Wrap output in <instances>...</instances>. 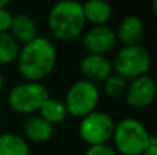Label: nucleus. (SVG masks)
Instances as JSON below:
<instances>
[{
    "label": "nucleus",
    "instance_id": "1",
    "mask_svg": "<svg viewBox=\"0 0 157 155\" xmlns=\"http://www.w3.org/2000/svg\"><path fill=\"white\" fill-rule=\"evenodd\" d=\"M58 52L55 45L46 37L37 36L19 48L17 66L25 81L41 82L57 66Z\"/></svg>",
    "mask_w": 157,
    "mask_h": 155
},
{
    "label": "nucleus",
    "instance_id": "2",
    "mask_svg": "<svg viewBox=\"0 0 157 155\" xmlns=\"http://www.w3.org/2000/svg\"><path fill=\"white\" fill-rule=\"evenodd\" d=\"M86 23L83 3L77 0H59L50 10V32L59 41H72L80 37Z\"/></svg>",
    "mask_w": 157,
    "mask_h": 155
},
{
    "label": "nucleus",
    "instance_id": "3",
    "mask_svg": "<svg viewBox=\"0 0 157 155\" xmlns=\"http://www.w3.org/2000/svg\"><path fill=\"white\" fill-rule=\"evenodd\" d=\"M153 135L139 120L132 117L123 118L114 125L113 148L121 155H142Z\"/></svg>",
    "mask_w": 157,
    "mask_h": 155
},
{
    "label": "nucleus",
    "instance_id": "4",
    "mask_svg": "<svg viewBox=\"0 0 157 155\" xmlns=\"http://www.w3.org/2000/svg\"><path fill=\"white\" fill-rule=\"evenodd\" d=\"M113 73L127 81L147 74L152 66V56L147 48L141 44L125 45L117 52L113 62Z\"/></svg>",
    "mask_w": 157,
    "mask_h": 155
},
{
    "label": "nucleus",
    "instance_id": "5",
    "mask_svg": "<svg viewBox=\"0 0 157 155\" xmlns=\"http://www.w3.org/2000/svg\"><path fill=\"white\" fill-rule=\"evenodd\" d=\"M99 98L101 93L97 85L81 78L72 84V87L68 89L63 103L68 114L76 118H83L97 110Z\"/></svg>",
    "mask_w": 157,
    "mask_h": 155
},
{
    "label": "nucleus",
    "instance_id": "6",
    "mask_svg": "<svg viewBox=\"0 0 157 155\" xmlns=\"http://www.w3.org/2000/svg\"><path fill=\"white\" fill-rule=\"evenodd\" d=\"M47 98H50L48 91L41 82L24 81L10 91L7 102L10 109L18 114H33Z\"/></svg>",
    "mask_w": 157,
    "mask_h": 155
},
{
    "label": "nucleus",
    "instance_id": "7",
    "mask_svg": "<svg viewBox=\"0 0 157 155\" xmlns=\"http://www.w3.org/2000/svg\"><path fill=\"white\" fill-rule=\"evenodd\" d=\"M80 120L78 135L87 146L106 144L112 140L116 122L108 113L95 110Z\"/></svg>",
    "mask_w": 157,
    "mask_h": 155
},
{
    "label": "nucleus",
    "instance_id": "8",
    "mask_svg": "<svg viewBox=\"0 0 157 155\" xmlns=\"http://www.w3.org/2000/svg\"><path fill=\"white\" fill-rule=\"evenodd\" d=\"M157 95V84L149 74L131 80L127 84L124 99L127 104L132 109H146L155 102Z\"/></svg>",
    "mask_w": 157,
    "mask_h": 155
},
{
    "label": "nucleus",
    "instance_id": "9",
    "mask_svg": "<svg viewBox=\"0 0 157 155\" xmlns=\"http://www.w3.org/2000/svg\"><path fill=\"white\" fill-rule=\"evenodd\" d=\"M117 38L113 29L103 26H92L83 34V47L88 54L106 55L116 47Z\"/></svg>",
    "mask_w": 157,
    "mask_h": 155
},
{
    "label": "nucleus",
    "instance_id": "10",
    "mask_svg": "<svg viewBox=\"0 0 157 155\" xmlns=\"http://www.w3.org/2000/svg\"><path fill=\"white\" fill-rule=\"evenodd\" d=\"M78 70L84 80L95 84L98 81H105L113 73V66L110 60L106 58V55L87 54L86 56L81 58Z\"/></svg>",
    "mask_w": 157,
    "mask_h": 155
},
{
    "label": "nucleus",
    "instance_id": "11",
    "mask_svg": "<svg viewBox=\"0 0 157 155\" xmlns=\"http://www.w3.org/2000/svg\"><path fill=\"white\" fill-rule=\"evenodd\" d=\"M144 37V22L135 15H128L121 19L116 32V38L123 45L141 44Z\"/></svg>",
    "mask_w": 157,
    "mask_h": 155
},
{
    "label": "nucleus",
    "instance_id": "12",
    "mask_svg": "<svg viewBox=\"0 0 157 155\" xmlns=\"http://www.w3.org/2000/svg\"><path fill=\"white\" fill-rule=\"evenodd\" d=\"M8 33L18 44H26L37 37V26L32 16L26 14H17L13 15Z\"/></svg>",
    "mask_w": 157,
    "mask_h": 155
},
{
    "label": "nucleus",
    "instance_id": "13",
    "mask_svg": "<svg viewBox=\"0 0 157 155\" xmlns=\"http://www.w3.org/2000/svg\"><path fill=\"white\" fill-rule=\"evenodd\" d=\"M22 131H24V139L26 142L44 143L52 137L54 126L40 115H33L25 121Z\"/></svg>",
    "mask_w": 157,
    "mask_h": 155
},
{
    "label": "nucleus",
    "instance_id": "14",
    "mask_svg": "<svg viewBox=\"0 0 157 155\" xmlns=\"http://www.w3.org/2000/svg\"><path fill=\"white\" fill-rule=\"evenodd\" d=\"M112 5L106 0H87L83 4V14L86 22L92 26L108 25L112 18Z\"/></svg>",
    "mask_w": 157,
    "mask_h": 155
},
{
    "label": "nucleus",
    "instance_id": "15",
    "mask_svg": "<svg viewBox=\"0 0 157 155\" xmlns=\"http://www.w3.org/2000/svg\"><path fill=\"white\" fill-rule=\"evenodd\" d=\"M39 113H40V117L44 118L52 126L62 124L68 117V110L63 100L55 98H47L39 109Z\"/></svg>",
    "mask_w": 157,
    "mask_h": 155
},
{
    "label": "nucleus",
    "instance_id": "16",
    "mask_svg": "<svg viewBox=\"0 0 157 155\" xmlns=\"http://www.w3.org/2000/svg\"><path fill=\"white\" fill-rule=\"evenodd\" d=\"M0 155H30L29 143L19 135L0 133Z\"/></svg>",
    "mask_w": 157,
    "mask_h": 155
},
{
    "label": "nucleus",
    "instance_id": "17",
    "mask_svg": "<svg viewBox=\"0 0 157 155\" xmlns=\"http://www.w3.org/2000/svg\"><path fill=\"white\" fill-rule=\"evenodd\" d=\"M19 44L8 32H0V66L10 65L17 60Z\"/></svg>",
    "mask_w": 157,
    "mask_h": 155
},
{
    "label": "nucleus",
    "instance_id": "18",
    "mask_svg": "<svg viewBox=\"0 0 157 155\" xmlns=\"http://www.w3.org/2000/svg\"><path fill=\"white\" fill-rule=\"evenodd\" d=\"M127 80L117 76L116 73H112L108 78L103 81V92L110 99H120L124 96L127 89Z\"/></svg>",
    "mask_w": 157,
    "mask_h": 155
},
{
    "label": "nucleus",
    "instance_id": "19",
    "mask_svg": "<svg viewBox=\"0 0 157 155\" xmlns=\"http://www.w3.org/2000/svg\"><path fill=\"white\" fill-rule=\"evenodd\" d=\"M84 155H119L113 146L106 143V144H95V146H88L86 154Z\"/></svg>",
    "mask_w": 157,
    "mask_h": 155
},
{
    "label": "nucleus",
    "instance_id": "20",
    "mask_svg": "<svg viewBox=\"0 0 157 155\" xmlns=\"http://www.w3.org/2000/svg\"><path fill=\"white\" fill-rule=\"evenodd\" d=\"M11 21H13V14L7 8H0V32H8Z\"/></svg>",
    "mask_w": 157,
    "mask_h": 155
},
{
    "label": "nucleus",
    "instance_id": "21",
    "mask_svg": "<svg viewBox=\"0 0 157 155\" xmlns=\"http://www.w3.org/2000/svg\"><path fill=\"white\" fill-rule=\"evenodd\" d=\"M142 155H157V139L155 136H152L147 147L145 148V151L142 153Z\"/></svg>",
    "mask_w": 157,
    "mask_h": 155
},
{
    "label": "nucleus",
    "instance_id": "22",
    "mask_svg": "<svg viewBox=\"0 0 157 155\" xmlns=\"http://www.w3.org/2000/svg\"><path fill=\"white\" fill-rule=\"evenodd\" d=\"M11 0H0V8H7V5L10 4Z\"/></svg>",
    "mask_w": 157,
    "mask_h": 155
},
{
    "label": "nucleus",
    "instance_id": "23",
    "mask_svg": "<svg viewBox=\"0 0 157 155\" xmlns=\"http://www.w3.org/2000/svg\"><path fill=\"white\" fill-rule=\"evenodd\" d=\"M3 84H4V77H3V71L0 69V91L3 89Z\"/></svg>",
    "mask_w": 157,
    "mask_h": 155
}]
</instances>
